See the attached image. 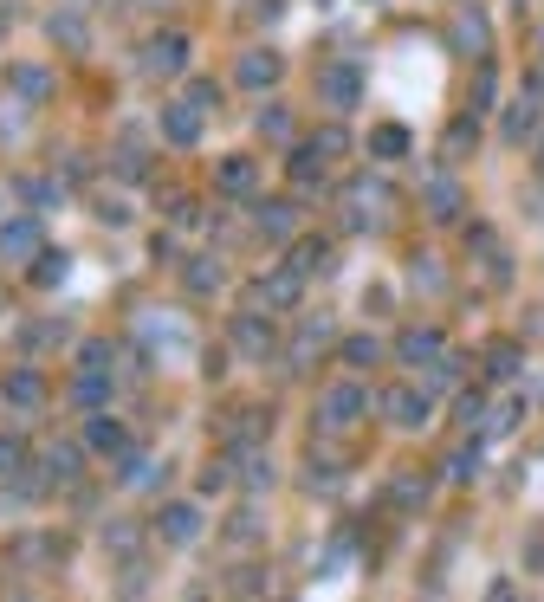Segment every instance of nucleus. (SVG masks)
Wrapping results in <instances>:
<instances>
[{
  "label": "nucleus",
  "instance_id": "f257e3e1",
  "mask_svg": "<svg viewBox=\"0 0 544 602\" xmlns=\"http://www.w3.org/2000/svg\"><path fill=\"white\" fill-rule=\"evenodd\" d=\"M376 408V395L363 389L357 376H344V382H331V389H324V402H318V421L324 428H357L363 415H370Z\"/></svg>",
  "mask_w": 544,
  "mask_h": 602
},
{
  "label": "nucleus",
  "instance_id": "f03ea898",
  "mask_svg": "<svg viewBox=\"0 0 544 602\" xmlns=\"http://www.w3.org/2000/svg\"><path fill=\"white\" fill-rule=\"evenodd\" d=\"M376 408H383V421H396V428H428V389H408V382H396V389L376 395Z\"/></svg>",
  "mask_w": 544,
  "mask_h": 602
},
{
  "label": "nucleus",
  "instance_id": "7ed1b4c3",
  "mask_svg": "<svg viewBox=\"0 0 544 602\" xmlns=\"http://www.w3.org/2000/svg\"><path fill=\"white\" fill-rule=\"evenodd\" d=\"M279 72H285L279 52H266V46H253V52H240V59H234V85L240 91H272V85H279Z\"/></svg>",
  "mask_w": 544,
  "mask_h": 602
},
{
  "label": "nucleus",
  "instance_id": "20e7f679",
  "mask_svg": "<svg viewBox=\"0 0 544 602\" xmlns=\"http://www.w3.org/2000/svg\"><path fill=\"white\" fill-rule=\"evenodd\" d=\"M182 65H188V39H182V33H156V39L143 46V72H149V78H175Z\"/></svg>",
  "mask_w": 544,
  "mask_h": 602
},
{
  "label": "nucleus",
  "instance_id": "39448f33",
  "mask_svg": "<svg viewBox=\"0 0 544 602\" xmlns=\"http://www.w3.org/2000/svg\"><path fill=\"white\" fill-rule=\"evenodd\" d=\"M318 98L331 104V111H357V98H363V72H357V65H331V72L318 78Z\"/></svg>",
  "mask_w": 544,
  "mask_h": 602
},
{
  "label": "nucleus",
  "instance_id": "423d86ee",
  "mask_svg": "<svg viewBox=\"0 0 544 602\" xmlns=\"http://www.w3.org/2000/svg\"><path fill=\"white\" fill-rule=\"evenodd\" d=\"M156 531L169 544H188V538H201V505H188V499H169L156 512Z\"/></svg>",
  "mask_w": 544,
  "mask_h": 602
},
{
  "label": "nucleus",
  "instance_id": "0eeeda50",
  "mask_svg": "<svg viewBox=\"0 0 544 602\" xmlns=\"http://www.w3.org/2000/svg\"><path fill=\"white\" fill-rule=\"evenodd\" d=\"M234 350L240 357H272V350H279V337H272V324L260 318V311H247V318H234Z\"/></svg>",
  "mask_w": 544,
  "mask_h": 602
},
{
  "label": "nucleus",
  "instance_id": "6e6552de",
  "mask_svg": "<svg viewBox=\"0 0 544 602\" xmlns=\"http://www.w3.org/2000/svg\"><path fill=\"white\" fill-rule=\"evenodd\" d=\"M201 123H208V111H195V104H169V111H162V136H169L175 149H195L201 143Z\"/></svg>",
  "mask_w": 544,
  "mask_h": 602
},
{
  "label": "nucleus",
  "instance_id": "1a4fd4ad",
  "mask_svg": "<svg viewBox=\"0 0 544 602\" xmlns=\"http://www.w3.org/2000/svg\"><path fill=\"white\" fill-rule=\"evenodd\" d=\"M396 357H402V363H415V369H428V363H441V357H447V344H441V331L415 324V331H402V337H396Z\"/></svg>",
  "mask_w": 544,
  "mask_h": 602
},
{
  "label": "nucleus",
  "instance_id": "9d476101",
  "mask_svg": "<svg viewBox=\"0 0 544 602\" xmlns=\"http://www.w3.org/2000/svg\"><path fill=\"white\" fill-rule=\"evenodd\" d=\"M538 117H544V78H538V85H532V91H525V98L506 111V143H525V136L538 130Z\"/></svg>",
  "mask_w": 544,
  "mask_h": 602
},
{
  "label": "nucleus",
  "instance_id": "9b49d317",
  "mask_svg": "<svg viewBox=\"0 0 544 602\" xmlns=\"http://www.w3.org/2000/svg\"><path fill=\"white\" fill-rule=\"evenodd\" d=\"M0 259H39V221H0Z\"/></svg>",
  "mask_w": 544,
  "mask_h": 602
},
{
  "label": "nucleus",
  "instance_id": "f8f14e48",
  "mask_svg": "<svg viewBox=\"0 0 544 602\" xmlns=\"http://www.w3.org/2000/svg\"><path fill=\"white\" fill-rule=\"evenodd\" d=\"M85 447H91V454H124V447H130V434H124V421H111V415H104V408H98V415H91L85 421Z\"/></svg>",
  "mask_w": 544,
  "mask_h": 602
},
{
  "label": "nucleus",
  "instance_id": "ddd939ff",
  "mask_svg": "<svg viewBox=\"0 0 544 602\" xmlns=\"http://www.w3.org/2000/svg\"><path fill=\"white\" fill-rule=\"evenodd\" d=\"M454 46L467 52V59H486L493 33H486V13H480V7H460V20H454Z\"/></svg>",
  "mask_w": 544,
  "mask_h": 602
},
{
  "label": "nucleus",
  "instance_id": "4468645a",
  "mask_svg": "<svg viewBox=\"0 0 544 602\" xmlns=\"http://www.w3.org/2000/svg\"><path fill=\"white\" fill-rule=\"evenodd\" d=\"M421 201H428V214H434V221H460V182H454V175H428Z\"/></svg>",
  "mask_w": 544,
  "mask_h": 602
},
{
  "label": "nucleus",
  "instance_id": "2eb2a0df",
  "mask_svg": "<svg viewBox=\"0 0 544 602\" xmlns=\"http://www.w3.org/2000/svg\"><path fill=\"white\" fill-rule=\"evenodd\" d=\"M0 395H7L13 408H46V382H39V369H13V376L0 382Z\"/></svg>",
  "mask_w": 544,
  "mask_h": 602
},
{
  "label": "nucleus",
  "instance_id": "dca6fc26",
  "mask_svg": "<svg viewBox=\"0 0 544 602\" xmlns=\"http://www.w3.org/2000/svg\"><path fill=\"white\" fill-rule=\"evenodd\" d=\"M78 460H85V447H78V441H52V447H46V480L72 486L78 473H85V467H78Z\"/></svg>",
  "mask_w": 544,
  "mask_h": 602
},
{
  "label": "nucleus",
  "instance_id": "f3484780",
  "mask_svg": "<svg viewBox=\"0 0 544 602\" xmlns=\"http://www.w3.org/2000/svg\"><path fill=\"white\" fill-rule=\"evenodd\" d=\"M214 182H221L227 195H253V182H260V169H253V156H221V169H214Z\"/></svg>",
  "mask_w": 544,
  "mask_h": 602
},
{
  "label": "nucleus",
  "instance_id": "a211bd4d",
  "mask_svg": "<svg viewBox=\"0 0 544 602\" xmlns=\"http://www.w3.org/2000/svg\"><path fill=\"white\" fill-rule=\"evenodd\" d=\"M253 227H260L266 240H285V234H292V227H298V208H292V201H260V214H253Z\"/></svg>",
  "mask_w": 544,
  "mask_h": 602
},
{
  "label": "nucleus",
  "instance_id": "6ab92c4d",
  "mask_svg": "<svg viewBox=\"0 0 544 602\" xmlns=\"http://www.w3.org/2000/svg\"><path fill=\"white\" fill-rule=\"evenodd\" d=\"M72 395H78V408H85V415H98V408H104V395H111V369H78Z\"/></svg>",
  "mask_w": 544,
  "mask_h": 602
},
{
  "label": "nucleus",
  "instance_id": "aec40b11",
  "mask_svg": "<svg viewBox=\"0 0 544 602\" xmlns=\"http://www.w3.org/2000/svg\"><path fill=\"white\" fill-rule=\"evenodd\" d=\"M370 156L376 162H402L408 156V130H402V123H376V130H370Z\"/></svg>",
  "mask_w": 544,
  "mask_h": 602
},
{
  "label": "nucleus",
  "instance_id": "412c9836",
  "mask_svg": "<svg viewBox=\"0 0 544 602\" xmlns=\"http://www.w3.org/2000/svg\"><path fill=\"white\" fill-rule=\"evenodd\" d=\"M285 266H292L298 279H311V272H324V266H331V246H324V240H298Z\"/></svg>",
  "mask_w": 544,
  "mask_h": 602
},
{
  "label": "nucleus",
  "instance_id": "4be33fe9",
  "mask_svg": "<svg viewBox=\"0 0 544 602\" xmlns=\"http://www.w3.org/2000/svg\"><path fill=\"white\" fill-rule=\"evenodd\" d=\"M467 111L480 117V111H493V98H499V72H493V59H480V72H473V91H467Z\"/></svg>",
  "mask_w": 544,
  "mask_h": 602
},
{
  "label": "nucleus",
  "instance_id": "5701e85b",
  "mask_svg": "<svg viewBox=\"0 0 544 602\" xmlns=\"http://www.w3.org/2000/svg\"><path fill=\"white\" fill-rule=\"evenodd\" d=\"M519 363H525V350H519V344H493V350H486V376H493V382L519 376Z\"/></svg>",
  "mask_w": 544,
  "mask_h": 602
},
{
  "label": "nucleus",
  "instance_id": "b1692460",
  "mask_svg": "<svg viewBox=\"0 0 544 602\" xmlns=\"http://www.w3.org/2000/svg\"><path fill=\"white\" fill-rule=\"evenodd\" d=\"M13 91H20L26 104H39V98H46V91H52V78L39 72V65H13Z\"/></svg>",
  "mask_w": 544,
  "mask_h": 602
},
{
  "label": "nucleus",
  "instance_id": "393cba45",
  "mask_svg": "<svg viewBox=\"0 0 544 602\" xmlns=\"http://www.w3.org/2000/svg\"><path fill=\"white\" fill-rule=\"evenodd\" d=\"M337 357H344L350 369H370L376 357H383V344H376V337H344V344H337Z\"/></svg>",
  "mask_w": 544,
  "mask_h": 602
},
{
  "label": "nucleus",
  "instance_id": "a878e982",
  "mask_svg": "<svg viewBox=\"0 0 544 602\" xmlns=\"http://www.w3.org/2000/svg\"><path fill=\"white\" fill-rule=\"evenodd\" d=\"M65 279V253L59 246H39V259H33V285H59Z\"/></svg>",
  "mask_w": 544,
  "mask_h": 602
},
{
  "label": "nucleus",
  "instance_id": "bb28decb",
  "mask_svg": "<svg viewBox=\"0 0 544 602\" xmlns=\"http://www.w3.org/2000/svg\"><path fill=\"white\" fill-rule=\"evenodd\" d=\"M324 344H331V318H311V324H305V331H298V344H292V357H305V363H311V350H324Z\"/></svg>",
  "mask_w": 544,
  "mask_h": 602
},
{
  "label": "nucleus",
  "instance_id": "cd10ccee",
  "mask_svg": "<svg viewBox=\"0 0 544 602\" xmlns=\"http://www.w3.org/2000/svg\"><path fill=\"white\" fill-rule=\"evenodd\" d=\"M473 473H480V454H473V447H454V454L441 460V480H473Z\"/></svg>",
  "mask_w": 544,
  "mask_h": 602
},
{
  "label": "nucleus",
  "instance_id": "c85d7f7f",
  "mask_svg": "<svg viewBox=\"0 0 544 602\" xmlns=\"http://www.w3.org/2000/svg\"><path fill=\"white\" fill-rule=\"evenodd\" d=\"M182 279H188V292H221V266H214V259H195Z\"/></svg>",
  "mask_w": 544,
  "mask_h": 602
},
{
  "label": "nucleus",
  "instance_id": "c756f323",
  "mask_svg": "<svg viewBox=\"0 0 544 602\" xmlns=\"http://www.w3.org/2000/svg\"><path fill=\"white\" fill-rule=\"evenodd\" d=\"M46 33H52V39H59V46H72V52H78V46H85V26H78V20H72V13H52V20H46Z\"/></svg>",
  "mask_w": 544,
  "mask_h": 602
},
{
  "label": "nucleus",
  "instance_id": "7c9ffc66",
  "mask_svg": "<svg viewBox=\"0 0 544 602\" xmlns=\"http://www.w3.org/2000/svg\"><path fill=\"white\" fill-rule=\"evenodd\" d=\"M311 149H318V162H331V156H344V149H350V136L337 130V123H324V130L311 136Z\"/></svg>",
  "mask_w": 544,
  "mask_h": 602
},
{
  "label": "nucleus",
  "instance_id": "2f4dec72",
  "mask_svg": "<svg viewBox=\"0 0 544 602\" xmlns=\"http://www.w3.org/2000/svg\"><path fill=\"white\" fill-rule=\"evenodd\" d=\"M454 421H460V428H480V434H486V402H480V395H454Z\"/></svg>",
  "mask_w": 544,
  "mask_h": 602
},
{
  "label": "nucleus",
  "instance_id": "473e14b6",
  "mask_svg": "<svg viewBox=\"0 0 544 602\" xmlns=\"http://www.w3.org/2000/svg\"><path fill=\"white\" fill-rule=\"evenodd\" d=\"M519 421H525V402H519V395H512V402H499V408H493V421H486V434H506V428H519Z\"/></svg>",
  "mask_w": 544,
  "mask_h": 602
},
{
  "label": "nucleus",
  "instance_id": "72a5a7b5",
  "mask_svg": "<svg viewBox=\"0 0 544 602\" xmlns=\"http://www.w3.org/2000/svg\"><path fill=\"white\" fill-rule=\"evenodd\" d=\"M305 486H311V492H337V486H344V473H337V467H331V460H311V473H305Z\"/></svg>",
  "mask_w": 544,
  "mask_h": 602
},
{
  "label": "nucleus",
  "instance_id": "f704fd0d",
  "mask_svg": "<svg viewBox=\"0 0 544 602\" xmlns=\"http://www.w3.org/2000/svg\"><path fill=\"white\" fill-rule=\"evenodd\" d=\"M20 467H26V447L13 441V434H0V480H13Z\"/></svg>",
  "mask_w": 544,
  "mask_h": 602
},
{
  "label": "nucleus",
  "instance_id": "c9c22d12",
  "mask_svg": "<svg viewBox=\"0 0 544 602\" xmlns=\"http://www.w3.org/2000/svg\"><path fill=\"white\" fill-rule=\"evenodd\" d=\"M59 337H65L59 324H26V331H20V344H26V350H46V344H59Z\"/></svg>",
  "mask_w": 544,
  "mask_h": 602
},
{
  "label": "nucleus",
  "instance_id": "e433bc0d",
  "mask_svg": "<svg viewBox=\"0 0 544 602\" xmlns=\"http://www.w3.org/2000/svg\"><path fill=\"white\" fill-rule=\"evenodd\" d=\"M473 143H480V130H473V117H460L454 130H447V149H454V156H467Z\"/></svg>",
  "mask_w": 544,
  "mask_h": 602
},
{
  "label": "nucleus",
  "instance_id": "4c0bfd02",
  "mask_svg": "<svg viewBox=\"0 0 544 602\" xmlns=\"http://www.w3.org/2000/svg\"><path fill=\"white\" fill-rule=\"evenodd\" d=\"M260 130L266 136H285V130H292V111H285V104H266V111H260Z\"/></svg>",
  "mask_w": 544,
  "mask_h": 602
},
{
  "label": "nucleus",
  "instance_id": "58836bf2",
  "mask_svg": "<svg viewBox=\"0 0 544 602\" xmlns=\"http://www.w3.org/2000/svg\"><path fill=\"white\" fill-rule=\"evenodd\" d=\"M389 499H396V505H421V499H428V480H396V486H389Z\"/></svg>",
  "mask_w": 544,
  "mask_h": 602
},
{
  "label": "nucleus",
  "instance_id": "ea45409f",
  "mask_svg": "<svg viewBox=\"0 0 544 602\" xmlns=\"http://www.w3.org/2000/svg\"><path fill=\"white\" fill-rule=\"evenodd\" d=\"M188 104H195V111H214V104H221V85H208V78L188 85Z\"/></svg>",
  "mask_w": 544,
  "mask_h": 602
},
{
  "label": "nucleus",
  "instance_id": "a19ab883",
  "mask_svg": "<svg viewBox=\"0 0 544 602\" xmlns=\"http://www.w3.org/2000/svg\"><path fill=\"white\" fill-rule=\"evenodd\" d=\"M227 538H234V544H247V538H260V518H253V512H240V518H234V525H227Z\"/></svg>",
  "mask_w": 544,
  "mask_h": 602
},
{
  "label": "nucleus",
  "instance_id": "79ce46f5",
  "mask_svg": "<svg viewBox=\"0 0 544 602\" xmlns=\"http://www.w3.org/2000/svg\"><path fill=\"white\" fill-rule=\"evenodd\" d=\"M415 285H428V292L441 285V266H434V253H421V259H415Z\"/></svg>",
  "mask_w": 544,
  "mask_h": 602
},
{
  "label": "nucleus",
  "instance_id": "37998d69",
  "mask_svg": "<svg viewBox=\"0 0 544 602\" xmlns=\"http://www.w3.org/2000/svg\"><path fill=\"white\" fill-rule=\"evenodd\" d=\"M104 544H111V551H130V544H136V525H111V531H104Z\"/></svg>",
  "mask_w": 544,
  "mask_h": 602
},
{
  "label": "nucleus",
  "instance_id": "c03bdc74",
  "mask_svg": "<svg viewBox=\"0 0 544 602\" xmlns=\"http://www.w3.org/2000/svg\"><path fill=\"white\" fill-rule=\"evenodd\" d=\"M78 369H111V344H85V363Z\"/></svg>",
  "mask_w": 544,
  "mask_h": 602
},
{
  "label": "nucleus",
  "instance_id": "a18cd8bd",
  "mask_svg": "<svg viewBox=\"0 0 544 602\" xmlns=\"http://www.w3.org/2000/svg\"><path fill=\"white\" fill-rule=\"evenodd\" d=\"M525 551H532V564L544 570V531H538V538H532V544H525Z\"/></svg>",
  "mask_w": 544,
  "mask_h": 602
}]
</instances>
